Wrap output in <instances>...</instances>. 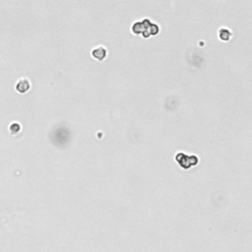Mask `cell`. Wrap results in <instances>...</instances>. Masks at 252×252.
<instances>
[{
	"label": "cell",
	"instance_id": "1",
	"mask_svg": "<svg viewBox=\"0 0 252 252\" xmlns=\"http://www.w3.org/2000/svg\"><path fill=\"white\" fill-rule=\"evenodd\" d=\"M29 89H30V82H29L27 79L20 80L17 83V85H16V90H17V92L21 93V94L28 92Z\"/></svg>",
	"mask_w": 252,
	"mask_h": 252
},
{
	"label": "cell",
	"instance_id": "2",
	"mask_svg": "<svg viewBox=\"0 0 252 252\" xmlns=\"http://www.w3.org/2000/svg\"><path fill=\"white\" fill-rule=\"evenodd\" d=\"M92 55L98 60H103L106 57V49L102 46H99L93 50Z\"/></svg>",
	"mask_w": 252,
	"mask_h": 252
},
{
	"label": "cell",
	"instance_id": "3",
	"mask_svg": "<svg viewBox=\"0 0 252 252\" xmlns=\"http://www.w3.org/2000/svg\"><path fill=\"white\" fill-rule=\"evenodd\" d=\"M229 37H231V33H229V31L225 30V29H223V30L220 31V38H221L223 41H228Z\"/></svg>",
	"mask_w": 252,
	"mask_h": 252
},
{
	"label": "cell",
	"instance_id": "4",
	"mask_svg": "<svg viewBox=\"0 0 252 252\" xmlns=\"http://www.w3.org/2000/svg\"><path fill=\"white\" fill-rule=\"evenodd\" d=\"M10 130L14 132V133H16V132H18L19 130H20V126H19V124L14 123V124H12V125H11Z\"/></svg>",
	"mask_w": 252,
	"mask_h": 252
}]
</instances>
